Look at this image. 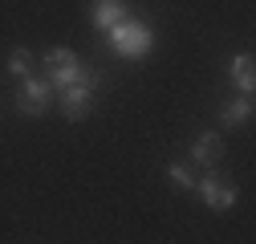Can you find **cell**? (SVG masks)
I'll return each instance as SVG.
<instances>
[{
	"instance_id": "obj_8",
	"label": "cell",
	"mask_w": 256,
	"mask_h": 244,
	"mask_svg": "<svg viewBox=\"0 0 256 244\" xmlns=\"http://www.w3.org/2000/svg\"><path fill=\"white\" fill-rule=\"evenodd\" d=\"M228 74L236 78L240 94H252V86H256V78H252V53H236V57L228 61Z\"/></svg>"
},
{
	"instance_id": "obj_6",
	"label": "cell",
	"mask_w": 256,
	"mask_h": 244,
	"mask_svg": "<svg viewBox=\"0 0 256 244\" xmlns=\"http://www.w3.org/2000/svg\"><path fill=\"white\" fill-rule=\"evenodd\" d=\"M252 118V94H240V98H228L220 106V126H244V122Z\"/></svg>"
},
{
	"instance_id": "obj_7",
	"label": "cell",
	"mask_w": 256,
	"mask_h": 244,
	"mask_svg": "<svg viewBox=\"0 0 256 244\" xmlns=\"http://www.w3.org/2000/svg\"><path fill=\"white\" fill-rule=\"evenodd\" d=\"M122 16H126V4H122V0H94V4H90L94 28H114Z\"/></svg>"
},
{
	"instance_id": "obj_5",
	"label": "cell",
	"mask_w": 256,
	"mask_h": 244,
	"mask_svg": "<svg viewBox=\"0 0 256 244\" xmlns=\"http://www.w3.org/2000/svg\"><path fill=\"white\" fill-rule=\"evenodd\" d=\"M224 159V138L220 134H200L196 142H191V163H196V167H216Z\"/></svg>"
},
{
	"instance_id": "obj_4",
	"label": "cell",
	"mask_w": 256,
	"mask_h": 244,
	"mask_svg": "<svg viewBox=\"0 0 256 244\" xmlns=\"http://www.w3.org/2000/svg\"><path fill=\"white\" fill-rule=\"evenodd\" d=\"M200 196H204V204L212 208V212H228V208H236V188L232 183H220L212 171L200 179V188H196Z\"/></svg>"
},
{
	"instance_id": "obj_2",
	"label": "cell",
	"mask_w": 256,
	"mask_h": 244,
	"mask_svg": "<svg viewBox=\"0 0 256 244\" xmlns=\"http://www.w3.org/2000/svg\"><path fill=\"white\" fill-rule=\"evenodd\" d=\"M106 37H110V49L118 57H146L154 49V33H150V24L146 20H130V16H122L114 28H106Z\"/></svg>"
},
{
	"instance_id": "obj_3",
	"label": "cell",
	"mask_w": 256,
	"mask_h": 244,
	"mask_svg": "<svg viewBox=\"0 0 256 244\" xmlns=\"http://www.w3.org/2000/svg\"><path fill=\"white\" fill-rule=\"evenodd\" d=\"M49 106H53V86H49V78H24L20 90H16V110H20L24 118H41Z\"/></svg>"
},
{
	"instance_id": "obj_9",
	"label": "cell",
	"mask_w": 256,
	"mask_h": 244,
	"mask_svg": "<svg viewBox=\"0 0 256 244\" xmlns=\"http://www.w3.org/2000/svg\"><path fill=\"white\" fill-rule=\"evenodd\" d=\"M8 74H12L16 82L33 78V53H28V49H12V57H8Z\"/></svg>"
},
{
	"instance_id": "obj_1",
	"label": "cell",
	"mask_w": 256,
	"mask_h": 244,
	"mask_svg": "<svg viewBox=\"0 0 256 244\" xmlns=\"http://www.w3.org/2000/svg\"><path fill=\"white\" fill-rule=\"evenodd\" d=\"M98 86H102V74L86 66L78 82H70V86L53 90V94H57V106H61V114H66L70 122H82V118L94 110V94H98Z\"/></svg>"
},
{
	"instance_id": "obj_10",
	"label": "cell",
	"mask_w": 256,
	"mask_h": 244,
	"mask_svg": "<svg viewBox=\"0 0 256 244\" xmlns=\"http://www.w3.org/2000/svg\"><path fill=\"white\" fill-rule=\"evenodd\" d=\"M167 175H171L175 188H183V192H196V188H200V175L191 171L187 163H171V167H167Z\"/></svg>"
}]
</instances>
